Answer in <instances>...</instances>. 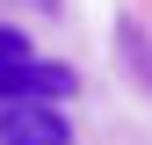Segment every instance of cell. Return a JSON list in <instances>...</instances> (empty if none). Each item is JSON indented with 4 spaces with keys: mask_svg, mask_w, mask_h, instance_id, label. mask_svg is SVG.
Here are the masks:
<instances>
[{
    "mask_svg": "<svg viewBox=\"0 0 152 145\" xmlns=\"http://www.w3.org/2000/svg\"><path fill=\"white\" fill-rule=\"evenodd\" d=\"M0 145H72L65 102H0Z\"/></svg>",
    "mask_w": 152,
    "mask_h": 145,
    "instance_id": "cell-1",
    "label": "cell"
},
{
    "mask_svg": "<svg viewBox=\"0 0 152 145\" xmlns=\"http://www.w3.org/2000/svg\"><path fill=\"white\" fill-rule=\"evenodd\" d=\"M72 94V65H15L7 80H0V102H65Z\"/></svg>",
    "mask_w": 152,
    "mask_h": 145,
    "instance_id": "cell-2",
    "label": "cell"
},
{
    "mask_svg": "<svg viewBox=\"0 0 152 145\" xmlns=\"http://www.w3.org/2000/svg\"><path fill=\"white\" fill-rule=\"evenodd\" d=\"M36 51H29V36H15V29H0V80H7L15 65H29Z\"/></svg>",
    "mask_w": 152,
    "mask_h": 145,
    "instance_id": "cell-3",
    "label": "cell"
}]
</instances>
